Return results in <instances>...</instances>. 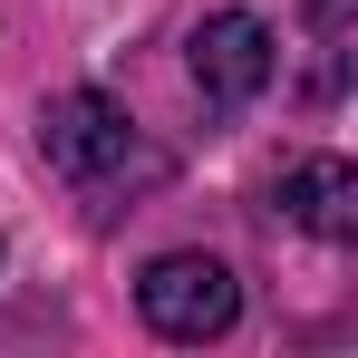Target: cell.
I'll list each match as a JSON object with an SVG mask.
<instances>
[{
  "mask_svg": "<svg viewBox=\"0 0 358 358\" xmlns=\"http://www.w3.org/2000/svg\"><path fill=\"white\" fill-rule=\"evenodd\" d=\"M136 310H145L155 339L203 349V339H223V329L242 320V281H233V262H213V252H165V262H145Z\"/></svg>",
  "mask_w": 358,
  "mask_h": 358,
  "instance_id": "obj_2",
  "label": "cell"
},
{
  "mask_svg": "<svg viewBox=\"0 0 358 358\" xmlns=\"http://www.w3.org/2000/svg\"><path fill=\"white\" fill-rule=\"evenodd\" d=\"M39 155H49V175H68L78 194H107V184H155L165 175V155L136 136L117 97H97V87H59L49 107H39Z\"/></svg>",
  "mask_w": 358,
  "mask_h": 358,
  "instance_id": "obj_1",
  "label": "cell"
},
{
  "mask_svg": "<svg viewBox=\"0 0 358 358\" xmlns=\"http://www.w3.org/2000/svg\"><path fill=\"white\" fill-rule=\"evenodd\" d=\"M271 68H281V39H271L262 10H213L194 29V87H203V107H252L271 87Z\"/></svg>",
  "mask_w": 358,
  "mask_h": 358,
  "instance_id": "obj_3",
  "label": "cell"
},
{
  "mask_svg": "<svg viewBox=\"0 0 358 358\" xmlns=\"http://www.w3.org/2000/svg\"><path fill=\"white\" fill-rule=\"evenodd\" d=\"M271 213L300 223V233H320V242H349L358 233V165H339V155L281 165V175H271Z\"/></svg>",
  "mask_w": 358,
  "mask_h": 358,
  "instance_id": "obj_4",
  "label": "cell"
}]
</instances>
